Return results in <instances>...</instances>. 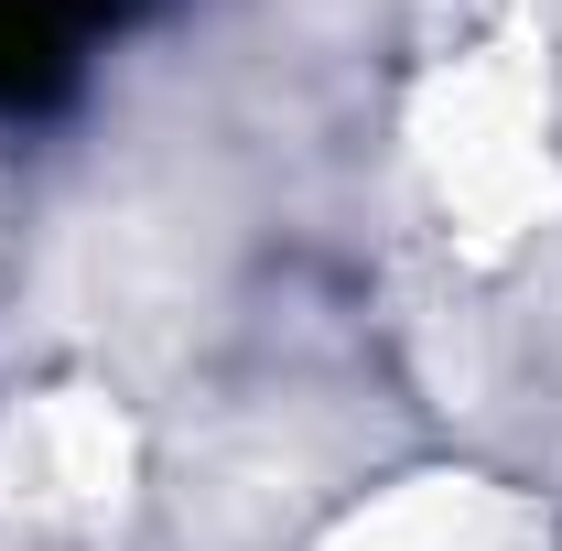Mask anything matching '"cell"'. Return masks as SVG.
Returning a JSON list of instances; mask_svg holds the SVG:
<instances>
[{"instance_id":"obj_1","label":"cell","mask_w":562,"mask_h":551,"mask_svg":"<svg viewBox=\"0 0 562 551\" xmlns=\"http://www.w3.org/2000/svg\"><path fill=\"white\" fill-rule=\"evenodd\" d=\"M347 551H541V541H530V508H508V497L422 486V497H401V508L357 519Z\"/></svg>"}]
</instances>
